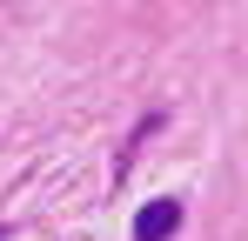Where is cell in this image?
Listing matches in <instances>:
<instances>
[{"instance_id": "obj_2", "label": "cell", "mask_w": 248, "mask_h": 241, "mask_svg": "<svg viewBox=\"0 0 248 241\" xmlns=\"http://www.w3.org/2000/svg\"><path fill=\"white\" fill-rule=\"evenodd\" d=\"M0 241H7V228H0Z\"/></svg>"}, {"instance_id": "obj_1", "label": "cell", "mask_w": 248, "mask_h": 241, "mask_svg": "<svg viewBox=\"0 0 248 241\" xmlns=\"http://www.w3.org/2000/svg\"><path fill=\"white\" fill-rule=\"evenodd\" d=\"M174 228H181V201H168V195L148 201V208L134 214V241H168Z\"/></svg>"}]
</instances>
